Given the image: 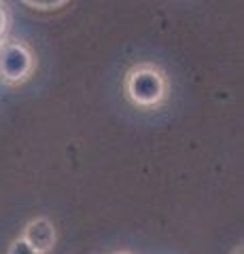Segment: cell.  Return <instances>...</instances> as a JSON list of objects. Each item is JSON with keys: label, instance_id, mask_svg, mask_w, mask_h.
Instances as JSON below:
<instances>
[{"label": "cell", "instance_id": "cell-1", "mask_svg": "<svg viewBox=\"0 0 244 254\" xmlns=\"http://www.w3.org/2000/svg\"><path fill=\"white\" fill-rule=\"evenodd\" d=\"M123 93L130 104L140 110L162 108L170 98V78L157 64L138 62L125 72Z\"/></svg>", "mask_w": 244, "mask_h": 254}, {"label": "cell", "instance_id": "cell-2", "mask_svg": "<svg viewBox=\"0 0 244 254\" xmlns=\"http://www.w3.org/2000/svg\"><path fill=\"white\" fill-rule=\"evenodd\" d=\"M36 66V53L26 41L15 36H4L0 41V83L19 87L34 76Z\"/></svg>", "mask_w": 244, "mask_h": 254}, {"label": "cell", "instance_id": "cell-3", "mask_svg": "<svg viewBox=\"0 0 244 254\" xmlns=\"http://www.w3.org/2000/svg\"><path fill=\"white\" fill-rule=\"evenodd\" d=\"M28 246L38 254H51L58 244V229L47 216H34L23 225L21 233Z\"/></svg>", "mask_w": 244, "mask_h": 254}, {"label": "cell", "instance_id": "cell-4", "mask_svg": "<svg viewBox=\"0 0 244 254\" xmlns=\"http://www.w3.org/2000/svg\"><path fill=\"white\" fill-rule=\"evenodd\" d=\"M19 2L26 4L28 9L49 13V11H58V9H62V6H66L70 0H19Z\"/></svg>", "mask_w": 244, "mask_h": 254}, {"label": "cell", "instance_id": "cell-5", "mask_svg": "<svg viewBox=\"0 0 244 254\" xmlns=\"http://www.w3.org/2000/svg\"><path fill=\"white\" fill-rule=\"evenodd\" d=\"M6 254H38V252H34V250L28 246V242L23 240L21 235H17V237H15V240L9 244V248H6Z\"/></svg>", "mask_w": 244, "mask_h": 254}, {"label": "cell", "instance_id": "cell-6", "mask_svg": "<svg viewBox=\"0 0 244 254\" xmlns=\"http://www.w3.org/2000/svg\"><path fill=\"white\" fill-rule=\"evenodd\" d=\"M9 30H11V13L2 4V0H0V41L4 36H9Z\"/></svg>", "mask_w": 244, "mask_h": 254}, {"label": "cell", "instance_id": "cell-7", "mask_svg": "<svg viewBox=\"0 0 244 254\" xmlns=\"http://www.w3.org/2000/svg\"><path fill=\"white\" fill-rule=\"evenodd\" d=\"M232 254H242V242L238 244V246H236V248L232 250Z\"/></svg>", "mask_w": 244, "mask_h": 254}, {"label": "cell", "instance_id": "cell-8", "mask_svg": "<svg viewBox=\"0 0 244 254\" xmlns=\"http://www.w3.org/2000/svg\"><path fill=\"white\" fill-rule=\"evenodd\" d=\"M113 254H134V252H128V250H119V252H113Z\"/></svg>", "mask_w": 244, "mask_h": 254}]
</instances>
